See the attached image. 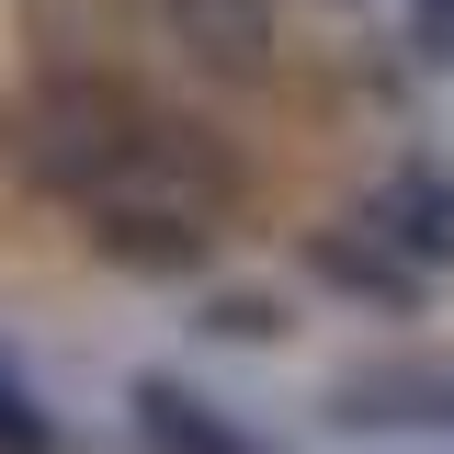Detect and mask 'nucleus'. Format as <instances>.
<instances>
[{"label": "nucleus", "mask_w": 454, "mask_h": 454, "mask_svg": "<svg viewBox=\"0 0 454 454\" xmlns=\"http://www.w3.org/2000/svg\"><path fill=\"white\" fill-rule=\"evenodd\" d=\"M114 420H125V454H284L273 432H250L205 375L182 364H125L114 375Z\"/></svg>", "instance_id": "6"}, {"label": "nucleus", "mask_w": 454, "mask_h": 454, "mask_svg": "<svg viewBox=\"0 0 454 454\" xmlns=\"http://www.w3.org/2000/svg\"><path fill=\"white\" fill-rule=\"evenodd\" d=\"M284 205L273 125L125 68H0V216H35L91 273L193 295Z\"/></svg>", "instance_id": "1"}, {"label": "nucleus", "mask_w": 454, "mask_h": 454, "mask_svg": "<svg viewBox=\"0 0 454 454\" xmlns=\"http://www.w3.org/2000/svg\"><path fill=\"white\" fill-rule=\"evenodd\" d=\"M307 420L330 443H454V340L409 330V340H375L318 375Z\"/></svg>", "instance_id": "4"}, {"label": "nucleus", "mask_w": 454, "mask_h": 454, "mask_svg": "<svg viewBox=\"0 0 454 454\" xmlns=\"http://www.w3.org/2000/svg\"><path fill=\"white\" fill-rule=\"evenodd\" d=\"M387 46L409 57V80H420V91H432V80H454V0H397Z\"/></svg>", "instance_id": "9"}, {"label": "nucleus", "mask_w": 454, "mask_h": 454, "mask_svg": "<svg viewBox=\"0 0 454 454\" xmlns=\"http://www.w3.org/2000/svg\"><path fill=\"white\" fill-rule=\"evenodd\" d=\"M387 454H454V443H387Z\"/></svg>", "instance_id": "11"}, {"label": "nucleus", "mask_w": 454, "mask_h": 454, "mask_svg": "<svg viewBox=\"0 0 454 454\" xmlns=\"http://www.w3.org/2000/svg\"><path fill=\"white\" fill-rule=\"evenodd\" d=\"M0 454H91V432H80V409L0 340Z\"/></svg>", "instance_id": "8"}, {"label": "nucleus", "mask_w": 454, "mask_h": 454, "mask_svg": "<svg viewBox=\"0 0 454 454\" xmlns=\"http://www.w3.org/2000/svg\"><path fill=\"white\" fill-rule=\"evenodd\" d=\"M295 12H330V23H352V12H375V0H295Z\"/></svg>", "instance_id": "10"}, {"label": "nucleus", "mask_w": 454, "mask_h": 454, "mask_svg": "<svg viewBox=\"0 0 454 454\" xmlns=\"http://www.w3.org/2000/svg\"><path fill=\"white\" fill-rule=\"evenodd\" d=\"M284 284H295L307 307H330V318L387 330V340H409L432 307H443V284L420 273L387 227H364L340 193H318V205H295V216H284Z\"/></svg>", "instance_id": "3"}, {"label": "nucleus", "mask_w": 454, "mask_h": 454, "mask_svg": "<svg viewBox=\"0 0 454 454\" xmlns=\"http://www.w3.org/2000/svg\"><path fill=\"white\" fill-rule=\"evenodd\" d=\"M125 23H137V57L160 80L250 114V125L307 103V57L318 46L295 35V0H125Z\"/></svg>", "instance_id": "2"}, {"label": "nucleus", "mask_w": 454, "mask_h": 454, "mask_svg": "<svg viewBox=\"0 0 454 454\" xmlns=\"http://www.w3.org/2000/svg\"><path fill=\"white\" fill-rule=\"evenodd\" d=\"M340 205L364 227H387L397 250L420 262V273L454 295V148H432V137H397L387 160H364L352 182H340Z\"/></svg>", "instance_id": "5"}, {"label": "nucleus", "mask_w": 454, "mask_h": 454, "mask_svg": "<svg viewBox=\"0 0 454 454\" xmlns=\"http://www.w3.org/2000/svg\"><path fill=\"white\" fill-rule=\"evenodd\" d=\"M295 330H307V295L284 273H239L227 262V273H205L182 295V340L193 352H284Z\"/></svg>", "instance_id": "7"}]
</instances>
